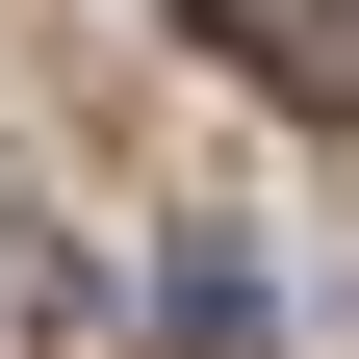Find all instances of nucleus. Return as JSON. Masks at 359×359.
<instances>
[{"mask_svg":"<svg viewBox=\"0 0 359 359\" xmlns=\"http://www.w3.org/2000/svg\"><path fill=\"white\" fill-rule=\"evenodd\" d=\"M180 26H205L257 103H359V0H180Z\"/></svg>","mask_w":359,"mask_h":359,"instance_id":"obj_1","label":"nucleus"},{"mask_svg":"<svg viewBox=\"0 0 359 359\" xmlns=\"http://www.w3.org/2000/svg\"><path fill=\"white\" fill-rule=\"evenodd\" d=\"M0 359H52V231H0Z\"/></svg>","mask_w":359,"mask_h":359,"instance_id":"obj_2","label":"nucleus"}]
</instances>
